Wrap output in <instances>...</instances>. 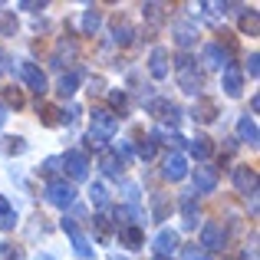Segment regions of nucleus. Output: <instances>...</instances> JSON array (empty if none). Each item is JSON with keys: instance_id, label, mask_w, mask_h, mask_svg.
<instances>
[{"instance_id": "nucleus-1", "label": "nucleus", "mask_w": 260, "mask_h": 260, "mask_svg": "<svg viewBox=\"0 0 260 260\" xmlns=\"http://www.w3.org/2000/svg\"><path fill=\"white\" fill-rule=\"evenodd\" d=\"M175 79H178V86H181V92H188V95H198V92H201L204 76H201L198 59L191 56V53H181V56L175 59Z\"/></svg>"}, {"instance_id": "nucleus-2", "label": "nucleus", "mask_w": 260, "mask_h": 260, "mask_svg": "<svg viewBox=\"0 0 260 260\" xmlns=\"http://www.w3.org/2000/svg\"><path fill=\"white\" fill-rule=\"evenodd\" d=\"M115 132H119V115L109 112V109H92V122H89L86 139L92 142V145H106Z\"/></svg>"}, {"instance_id": "nucleus-3", "label": "nucleus", "mask_w": 260, "mask_h": 260, "mask_svg": "<svg viewBox=\"0 0 260 260\" xmlns=\"http://www.w3.org/2000/svg\"><path fill=\"white\" fill-rule=\"evenodd\" d=\"M43 194L53 208H63V211L73 208V201H76V188H73V181H66V178H50Z\"/></svg>"}, {"instance_id": "nucleus-4", "label": "nucleus", "mask_w": 260, "mask_h": 260, "mask_svg": "<svg viewBox=\"0 0 260 260\" xmlns=\"http://www.w3.org/2000/svg\"><path fill=\"white\" fill-rule=\"evenodd\" d=\"M63 231H66V237L73 241V250H76V257H79V260H92V257H95L92 241H89L83 231H79V224H76V221H70V217H66V221H63Z\"/></svg>"}, {"instance_id": "nucleus-5", "label": "nucleus", "mask_w": 260, "mask_h": 260, "mask_svg": "<svg viewBox=\"0 0 260 260\" xmlns=\"http://www.w3.org/2000/svg\"><path fill=\"white\" fill-rule=\"evenodd\" d=\"M217 168L208 165V161H201V165L191 172V181H194V194H211V191L217 188Z\"/></svg>"}, {"instance_id": "nucleus-6", "label": "nucleus", "mask_w": 260, "mask_h": 260, "mask_svg": "<svg viewBox=\"0 0 260 260\" xmlns=\"http://www.w3.org/2000/svg\"><path fill=\"white\" fill-rule=\"evenodd\" d=\"M17 73H20V79L26 83V89H33L37 95H43V92H46V73L40 70L37 63H30V59H23V63L17 66Z\"/></svg>"}, {"instance_id": "nucleus-7", "label": "nucleus", "mask_w": 260, "mask_h": 260, "mask_svg": "<svg viewBox=\"0 0 260 260\" xmlns=\"http://www.w3.org/2000/svg\"><path fill=\"white\" fill-rule=\"evenodd\" d=\"M59 165L70 172L73 181H86V175H89V158H86V152L73 148V152H66L63 158H59Z\"/></svg>"}, {"instance_id": "nucleus-8", "label": "nucleus", "mask_w": 260, "mask_h": 260, "mask_svg": "<svg viewBox=\"0 0 260 260\" xmlns=\"http://www.w3.org/2000/svg\"><path fill=\"white\" fill-rule=\"evenodd\" d=\"M148 115H155V119L165 122V125H178L181 109H178L172 99H152V102H148Z\"/></svg>"}, {"instance_id": "nucleus-9", "label": "nucleus", "mask_w": 260, "mask_h": 260, "mask_svg": "<svg viewBox=\"0 0 260 260\" xmlns=\"http://www.w3.org/2000/svg\"><path fill=\"white\" fill-rule=\"evenodd\" d=\"M231 178H234V188L241 191V194L257 198V172L250 165H237L234 172H231Z\"/></svg>"}, {"instance_id": "nucleus-10", "label": "nucleus", "mask_w": 260, "mask_h": 260, "mask_svg": "<svg viewBox=\"0 0 260 260\" xmlns=\"http://www.w3.org/2000/svg\"><path fill=\"white\" fill-rule=\"evenodd\" d=\"M155 257H172L175 250H181V237H178V231H172V228H165V231H158L155 234Z\"/></svg>"}, {"instance_id": "nucleus-11", "label": "nucleus", "mask_w": 260, "mask_h": 260, "mask_svg": "<svg viewBox=\"0 0 260 260\" xmlns=\"http://www.w3.org/2000/svg\"><path fill=\"white\" fill-rule=\"evenodd\" d=\"M161 178H165V181H181V178H188V158H184L181 152H172L161 161Z\"/></svg>"}, {"instance_id": "nucleus-12", "label": "nucleus", "mask_w": 260, "mask_h": 260, "mask_svg": "<svg viewBox=\"0 0 260 260\" xmlns=\"http://www.w3.org/2000/svg\"><path fill=\"white\" fill-rule=\"evenodd\" d=\"M224 241H228V234H224V228L217 221H208L201 228V247L208 250V254H211V250H221Z\"/></svg>"}, {"instance_id": "nucleus-13", "label": "nucleus", "mask_w": 260, "mask_h": 260, "mask_svg": "<svg viewBox=\"0 0 260 260\" xmlns=\"http://www.w3.org/2000/svg\"><path fill=\"white\" fill-rule=\"evenodd\" d=\"M204 63L211 70H228L231 66V50H224V43H208L204 46Z\"/></svg>"}, {"instance_id": "nucleus-14", "label": "nucleus", "mask_w": 260, "mask_h": 260, "mask_svg": "<svg viewBox=\"0 0 260 260\" xmlns=\"http://www.w3.org/2000/svg\"><path fill=\"white\" fill-rule=\"evenodd\" d=\"M99 165H102V172H106L109 178H119L122 172H125V158H122V155L115 152V148H102Z\"/></svg>"}, {"instance_id": "nucleus-15", "label": "nucleus", "mask_w": 260, "mask_h": 260, "mask_svg": "<svg viewBox=\"0 0 260 260\" xmlns=\"http://www.w3.org/2000/svg\"><path fill=\"white\" fill-rule=\"evenodd\" d=\"M221 86H224V92H228L231 99H237V95L244 92V73L231 63L228 70H224V76H221Z\"/></svg>"}, {"instance_id": "nucleus-16", "label": "nucleus", "mask_w": 260, "mask_h": 260, "mask_svg": "<svg viewBox=\"0 0 260 260\" xmlns=\"http://www.w3.org/2000/svg\"><path fill=\"white\" fill-rule=\"evenodd\" d=\"M237 139H241L244 145H250V148H257V145H260L257 122L250 119V115H241V119H237Z\"/></svg>"}, {"instance_id": "nucleus-17", "label": "nucleus", "mask_w": 260, "mask_h": 260, "mask_svg": "<svg viewBox=\"0 0 260 260\" xmlns=\"http://www.w3.org/2000/svg\"><path fill=\"white\" fill-rule=\"evenodd\" d=\"M148 73H152V79L168 76V50L165 46H155L152 50V56H148Z\"/></svg>"}, {"instance_id": "nucleus-18", "label": "nucleus", "mask_w": 260, "mask_h": 260, "mask_svg": "<svg viewBox=\"0 0 260 260\" xmlns=\"http://www.w3.org/2000/svg\"><path fill=\"white\" fill-rule=\"evenodd\" d=\"M181 217H184V228H198V194L194 191H188V194H181Z\"/></svg>"}, {"instance_id": "nucleus-19", "label": "nucleus", "mask_w": 260, "mask_h": 260, "mask_svg": "<svg viewBox=\"0 0 260 260\" xmlns=\"http://www.w3.org/2000/svg\"><path fill=\"white\" fill-rule=\"evenodd\" d=\"M191 115H194V122H214L217 119V102L214 99H198Z\"/></svg>"}, {"instance_id": "nucleus-20", "label": "nucleus", "mask_w": 260, "mask_h": 260, "mask_svg": "<svg viewBox=\"0 0 260 260\" xmlns=\"http://www.w3.org/2000/svg\"><path fill=\"white\" fill-rule=\"evenodd\" d=\"M79 73L76 70H70V73H63V76H59V83H56V92L63 95V99H70V95H76V89H79Z\"/></svg>"}, {"instance_id": "nucleus-21", "label": "nucleus", "mask_w": 260, "mask_h": 260, "mask_svg": "<svg viewBox=\"0 0 260 260\" xmlns=\"http://www.w3.org/2000/svg\"><path fill=\"white\" fill-rule=\"evenodd\" d=\"M115 224L122 228H142V214L139 208H115Z\"/></svg>"}, {"instance_id": "nucleus-22", "label": "nucleus", "mask_w": 260, "mask_h": 260, "mask_svg": "<svg viewBox=\"0 0 260 260\" xmlns=\"http://www.w3.org/2000/svg\"><path fill=\"white\" fill-rule=\"evenodd\" d=\"M172 33H175V43H178V46H184V50H188V46H191V43L198 40V30H194V26L188 23V20H181V23H175V30H172Z\"/></svg>"}, {"instance_id": "nucleus-23", "label": "nucleus", "mask_w": 260, "mask_h": 260, "mask_svg": "<svg viewBox=\"0 0 260 260\" xmlns=\"http://www.w3.org/2000/svg\"><path fill=\"white\" fill-rule=\"evenodd\" d=\"M99 26H102V10H99V7H86V13H83V33H86V37H95Z\"/></svg>"}, {"instance_id": "nucleus-24", "label": "nucleus", "mask_w": 260, "mask_h": 260, "mask_svg": "<svg viewBox=\"0 0 260 260\" xmlns=\"http://www.w3.org/2000/svg\"><path fill=\"white\" fill-rule=\"evenodd\" d=\"M188 148H191V155H194V158H208V155L211 152H214V145H211V139H208V135H198V139H191L188 142Z\"/></svg>"}, {"instance_id": "nucleus-25", "label": "nucleus", "mask_w": 260, "mask_h": 260, "mask_svg": "<svg viewBox=\"0 0 260 260\" xmlns=\"http://www.w3.org/2000/svg\"><path fill=\"white\" fill-rule=\"evenodd\" d=\"M0 228H7V231L17 228V211L10 208V201H7L4 194H0Z\"/></svg>"}, {"instance_id": "nucleus-26", "label": "nucleus", "mask_w": 260, "mask_h": 260, "mask_svg": "<svg viewBox=\"0 0 260 260\" xmlns=\"http://www.w3.org/2000/svg\"><path fill=\"white\" fill-rule=\"evenodd\" d=\"M132 37H135V30L128 26V20H115V26H112V40L115 43H132Z\"/></svg>"}, {"instance_id": "nucleus-27", "label": "nucleus", "mask_w": 260, "mask_h": 260, "mask_svg": "<svg viewBox=\"0 0 260 260\" xmlns=\"http://www.w3.org/2000/svg\"><path fill=\"white\" fill-rule=\"evenodd\" d=\"M119 237H122V244H125V247H132V250H139L142 241H145V237H142V228H122Z\"/></svg>"}, {"instance_id": "nucleus-28", "label": "nucleus", "mask_w": 260, "mask_h": 260, "mask_svg": "<svg viewBox=\"0 0 260 260\" xmlns=\"http://www.w3.org/2000/svg\"><path fill=\"white\" fill-rule=\"evenodd\" d=\"M89 201H92L95 208H106V204H109V191H106V184H102V181L89 184Z\"/></svg>"}, {"instance_id": "nucleus-29", "label": "nucleus", "mask_w": 260, "mask_h": 260, "mask_svg": "<svg viewBox=\"0 0 260 260\" xmlns=\"http://www.w3.org/2000/svg\"><path fill=\"white\" fill-rule=\"evenodd\" d=\"M17 33V17L13 10H0V37H13Z\"/></svg>"}, {"instance_id": "nucleus-30", "label": "nucleus", "mask_w": 260, "mask_h": 260, "mask_svg": "<svg viewBox=\"0 0 260 260\" xmlns=\"http://www.w3.org/2000/svg\"><path fill=\"white\" fill-rule=\"evenodd\" d=\"M257 30H260V20H257V10H244V17H241V33H250V37H257Z\"/></svg>"}, {"instance_id": "nucleus-31", "label": "nucleus", "mask_w": 260, "mask_h": 260, "mask_svg": "<svg viewBox=\"0 0 260 260\" xmlns=\"http://www.w3.org/2000/svg\"><path fill=\"white\" fill-rule=\"evenodd\" d=\"M155 152H158V142H155V135H148L145 142H139V158L152 161V158H155Z\"/></svg>"}, {"instance_id": "nucleus-32", "label": "nucleus", "mask_w": 260, "mask_h": 260, "mask_svg": "<svg viewBox=\"0 0 260 260\" xmlns=\"http://www.w3.org/2000/svg\"><path fill=\"white\" fill-rule=\"evenodd\" d=\"M161 10H165L161 4H145V7H142V13H145V17H148V23H152V30L161 23Z\"/></svg>"}, {"instance_id": "nucleus-33", "label": "nucleus", "mask_w": 260, "mask_h": 260, "mask_svg": "<svg viewBox=\"0 0 260 260\" xmlns=\"http://www.w3.org/2000/svg\"><path fill=\"white\" fill-rule=\"evenodd\" d=\"M181 260H211L208 250L198 247V244H188V247H181Z\"/></svg>"}, {"instance_id": "nucleus-34", "label": "nucleus", "mask_w": 260, "mask_h": 260, "mask_svg": "<svg viewBox=\"0 0 260 260\" xmlns=\"http://www.w3.org/2000/svg\"><path fill=\"white\" fill-rule=\"evenodd\" d=\"M152 208H155V221H165V214H168V201H165V194H155Z\"/></svg>"}, {"instance_id": "nucleus-35", "label": "nucleus", "mask_w": 260, "mask_h": 260, "mask_svg": "<svg viewBox=\"0 0 260 260\" xmlns=\"http://www.w3.org/2000/svg\"><path fill=\"white\" fill-rule=\"evenodd\" d=\"M244 70L250 73V79H257V73H260V53H250V56H247V66H244Z\"/></svg>"}, {"instance_id": "nucleus-36", "label": "nucleus", "mask_w": 260, "mask_h": 260, "mask_svg": "<svg viewBox=\"0 0 260 260\" xmlns=\"http://www.w3.org/2000/svg\"><path fill=\"white\" fill-rule=\"evenodd\" d=\"M109 102H112V106L119 109V112H125V109H128V99H125V92H122V89H119V92H112V95H109Z\"/></svg>"}, {"instance_id": "nucleus-37", "label": "nucleus", "mask_w": 260, "mask_h": 260, "mask_svg": "<svg viewBox=\"0 0 260 260\" xmlns=\"http://www.w3.org/2000/svg\"><path fill=\"white\" fill-rule=\"evenodd\" d=\"M40 115H43V125H56V109H53V106H43V109H40Z\"/></svg>"}, {"instance_id": "nucleus-38", "label": "nucleus", "mask_w": 260, "mask_h": 260, "mask_svg": "<svg viewBox=\"0 0 260 260\" xmlns=\"http://www.w3.org/2000/svg\"><path fill=\"white\" fill-rule=\"evenodd\" d=\"M95 231H99V237H102V241H106V237H109V217H95Z\"/></svg>"}, {"instance_id": "nucleus-39", "label": "nucleus", "mask_w": 260, "mask_h": 260, "mask_svg": "<svg viewBox=\"0 0 260 260\" xmlns=\"http://www.w3.org/2000/svg\"><path fill=\"white\" fill-rule=\"evenodd\" d=\"M56 168H59V158H46L40 172H43V175H56Z\"/></svg>"}, {"instance_id": "nucleus-40", "label": "nucleus", "mask_w": 260, "mask_h": 260, "mask_svg": "<svg viewBox=\"0 0 260 260\" xmlns=\"http://www.w3.org/2000/svg\"><path fill=\"white\" fill-rule=\"evenodd\" d=\"M20 10H30V13H40V10H46V4H33V0H23V4H20Z\"/></svg>"}, {"instance_id": "nucleus-41", "label": "nucleus", "mask_w": 260, "mask_h": 260, "mask_svg": "<svg viewBox=\"0 0 260 260\" xmlns=\"http://www.w3.org/2000/svg\"><path fill=\"white\" fill-rule=\"evenodd\" d=\"M10 152H13V155H23V152H26V142H23V139H10Z\"/></svg>"}, {"instance_id": "nucleus-42", "label": "nucleus", "mask_w": 260, "mask_h": 260, "mask_svg": "<svg viewBox=\"0 0 260 260\" xmlns=\"http://www.w3.org/2000/svg\"><path fill=\"white\" fill-rule=\"evenodd\" d=\"M125 194H128V201H132V208L139 204V184H125Z\"/></svg>"}, {"instance_id": "nucleus-43", "label": "nucleus", "mask_w": 260, "mask_h": 260, "mask_svg": "<svg viewBox=\"0 0 260 260\" xmlns=\"http://www.w3.org/2000/svg\"><path fill=\"white\" fill-rule=\"evenodd\" d=\"M7 70H10V59H7V53L4 50H0V76H4V73Z\"/></svg>"}, {"instance_id": "nucleus-44", "label": "nucleus", "mask_w": 260, "mask_h": 260, "mask_svg": "<svg viewBox=\"0 0 260 260\" xmlns=\"http://www.w3.org/2000/svg\"><path fill=\"white\" fill-rule=\"evenodd\" d=\"M7 115H10V109L4 106V102H0V128H4V122H7Z\"/></svg>"}, {"instance_id": "nucleus-45", "label": "nucleus", "mask_w": 260, "mask_h": 260, "mask_svg": "<svg viewBox=\"0 0 260 260\" xmlns=\"http://www.w3.org/2000/svg\"><path fill=\"white\" fill-rule=\"evenodd\" d=\"M37 260H53V257H50V254H40V257H37Z\"/></svg>"}, {"instance_id": "nucleus-46", "label": "nucleus", "mask_w": 260, "mask_h": 260, "mask_svg": "<svg viewBox=\"0 0 260 260\" xmlns=\"http://www.w3.org/2000/svg\"><path fill=\"white\" fill-rule=\"evenodd\" d=\"M0 257H4V244H0Z\"/></svg>"}, {"instance_id": "nucleus-47", "label": "nucleus", "mask_w": 260, "mask_h": 260, "mask_svg": "<svg viewBox=\"0 0 260 260\" xmlns=\"http://www.w3.org/2000/svg\"><path fill=\"white\" fill-rule=\"evenodd\" d=\"M155 260H165V257H155Z\"/></svg>"}, {"instance_id": "nucleus-48", "label": "nucleus", "mask_w": 260, "mask_h": 260, "mask_svg": "<svg viewBox=\"0 0 260 260\" xmlns=\"http://www.w3.org/2000/svg\"><path fill=\"white\" fill-rule=\"evenodd\" d=\"M112 260H119V257H112Z\"/></svg>"}]
</instances>
